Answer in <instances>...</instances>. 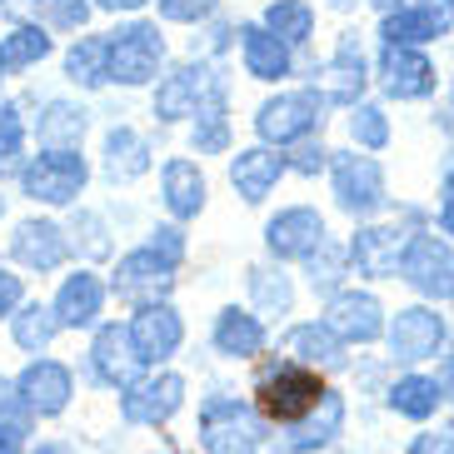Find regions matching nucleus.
<instances>
[{
    "mask_svg": "<svg viewBox=\"0 0 454 454\" xmlns=\"http://www.w3.org/2000/svg\"><path fill=\"white\" fill-rule=\"evenodd\" d=\"M325 395H330V385L309 364H275L254 385V410L265 419H275V425H300V419H309L320 410Z\"/></svg>",
    "mask_w": 454,
    "mask_h": 454,
    "instance_id": "1",
    "label": "nucleus"
},
{
    "mask_svg": "<svg viewBox=\"0 0 454 454\" xmlns=\"http://www.w3.org/2000/svg\"><path fill=\"white\" fill-rule=\"evenodd\" d=\"M205 454H260V419L235 400H210L200 414Z\"/></svg>",
    "mask_w": 454,
    "mask_h": 454,
    "instance_id": "2",
    "label": "nucleus"
},
{
    "mask_svg": "<svg viewBox=\"0 0 454 454\" xmlns=\"http://www.w3.org/2000/svg\"><path fill=\"white\" fill-rule=\"evenodd\" d=\"M175 285V265L165 260L160 250H135L125 254L121 265H115V294H125V300H135V305H160L165 294H170Z\"/></svg>",
    "mask_w": 454,
    "mask_h": 454,
    "instance_id": "3",
    "label": "nucleus"
},
{
    "mask_svg": "<svg viewBox=\"0 0 454 454\" xmlns=\"http://www.w3.org/2000/svg\"><path fill=\"white\" fill-rule=\"evenodd\" d=\"M404 280L429 300H454V245L434 240V235H414L410 254H404Z\"/></svg>",
    "mask_w": 454,
    "mask_h": 454,
    "instance_id": "4",
    "label": "nucleus"
},
{
    "mask_svg": "<svg viewBox=\"0 0 454 454\" xmlns=\"http://www.w3.org/2000/svg\"><path fill=\"white\" fill-rule=\"evenodd\" d=\"M414 235L404 225H370L360 230L355 240H349V260L360 275H374V280H385L395 270H404V254H410Z\"/></svg>",
    "mask_w": 454,
    "mask_h": 454,
    "instance_id": "5",
    "label": "nucleus"
},
{
    "mask_svg": "<svg viewBox=\"0 0 454 454\" xmlns=\"http://www.w3.org/2000/svg\"><path fill=\"white\" fill-rule=\"evenodd\" d=\"M320 106H325V95H315V90L275 95L270 106H260V115H254V130L265 135V140H275V145H285V140H300L305 130H315V125H320Z\"/></svg>",
    "mask_w": 454,
    "mask_h": 454,
    "instance_id": "6",
    "label": "nucleus"
},
{
    "mask_svg": "<svg viewBox=\"0 0 454 454\" xmlns=\"http://www.w3.org/2000/svg\"><path fill=\"white\" fill-rule=\"evenodd\" d=\"M334 195L345 215H370L385 205V175L370 155H334Z\"/></svg>",
    "mask_w": 454,
    "mask_h": 454,
    "instance_id": "7",
    "label": "nucleus"
},
{
    "mask_svg": "<svg viewBox=\"0 0 454 454\" xmlns=\"http://www.w3.org/2000/svg\"><path fill=\"white\" fill-rule=\"evenodd\" d=\"M454 26V0H404L395 15H385V45H410L414 41H434Z\"/></svg>",
    "mask_w": 454,
    "mask_h": 454,
    "instance_id": "8",
    "label": "nucleus"
},
{
    "mask_svg": "<svg viewBox=\"0 0 454 454\" xmlns=\"http://www.w3.org/2000/svg\"><path fill=\"white\" fill-rule=\"evenodd\" d=\"M440 345H444V320L434 315V309H425V305L400 309V315H395V325H389V355H395L400 364L429 360Z\"/></svg>",
    "mask_w": 454,
    "mask_h": 454,
    "instance_id": "9",
    "label": "nucleus"
},
{
    "mask_svg": "<svg viewBox=\"0 0 454 454\" xmlns=\"http://www.w3.org/2000/svg\"><path fill=\"white\" fill-rule=\"evenodd\" d=\"M85 185V160L70 155V150H51L26 170V195L30 200H45V205H66L75 200V190Z\"/></svg>",
    "mask_w": 454,
    "mask_h": 454,
    "instance_id": "10",
    "label": "nucleus"
},
{
    "mask_svg": "<svg viewBox=\"0 0 454 454\" xmlns=\"http://www.w3.org/2000/svg\"><path fill=\"white\" fill-rule=\"evenodd\" d=\"M180 404H185V380L180 374H155V380H140L121 395V414L130 425H165Z\"/></svg>",
    "mask_w": 454,
    "mask_h": 454,
    "instance_id": "11",
    "label": "nucleus"
},
{
    "mask_svg": "<svg viewBox=\"0 0 454 454\" xmlns=\"http://www.w3.org/2000/svg\"><path fill=\"white\" fill-rule=\"evenodd\" d=\"M155 66H160V35H155V26H130L110 41V75L121 85L150 81Z\"/></svg>",
    "mask_w": 454,
    "mask_h": 454,
    "instance_id": "12",
    "label": "nucleus"
},
{
    "mask_svg": "<svg viewBox=\"0 0 454 454\" xmlns=\"http://www.w3.org/2000/svg\"><path fill=\"white\" fill-rule=\"evenodd\" d=\"M325 325H330L340 340H349V345H370V340H380L385 334V309H380V300L374 294H334L330 309H325Z\"/></svg>",
    "mask_w": 454,
    "mask_h": 454,
    "instance_id": "13",
    "label": "nucleus"
},
{
    "mask_svg": "<svg viewBox=\"0 0 454 454\" xmlns=\"http://www.w3.org/2000/svg\"><path fill=\"white\" fill-rule=\"evenodd\" d=\"M265 245L280 254V260H305V254H315L325 245V220L315 210H305V205L280 210L265 225Z\"/></svg>",
    "mask_w": 454,
    "mask_h": 454,
    "instance_id": "14",
    "label": "nucleus"
},
{
    "mask_svg": "<svg viewBox=\"0 0 454 454\" xmlns=\"http://www.w3.org/2000/svg\"><path fill=\"white\" fill-rule=\"evenodd\" d=\"M90 364H95V374H100L106 385L130 389V385H140V364L145 360H140V349H135V340H130L125 325H106V330L95 334Z\"/></svg>",
    "mask_w": 454,
    "mask_h": 454,
    "instance_id": "15",
    "label": "nucleus"
},
{
    "mask_svg": "<svg viewBox=\"0 0 454 454\" xmlns=\"http://www.w3.org/2000/svg\"><path fill=\"white\" fill-rule=\"evenodd\" d=\"M130 340H135V349H140V360L145 364H160V360H170L175 349H180L185 325H180V315H175L170 305H145L130 320Z\"/></svg>",
    "mask_w": 454,
    "mask_h": 454,
    "instance_id": "16",
    "label": "nucleus"
},
{
    "mask_svg": "<svg viewBox=\"0 0 454 454\" xmlns=\"http://www.w3.org/2000/svg\"><path fill=\"white\" fill-rule=\"evenodd\" d=\"M380 75H385V90L395 100H419V95L434 90V66L419 51H410V45H385Z\"/></svg>",
    "mask_w": 454,
    "mask_h": 454,
    "instance_id": "17",
    "label": "nucleus"
},
{
    "mask_svg": "<svg viewBox=\"0 0 454 454\" xmlns=\"http://www.w3.org/2000/svg\"><path fill=\"white\" fill-rule=\"evenodd\" d=\"M215 75L205 66H180L170 75V81L155 90V110H160L165 121H180V115H195L200 110V95H210L215 90Z\"/></svg>",
    "mask_w": 454,
    "mask_h": 454,
    "instance_id": "18",
    "label": "nucleus"
},
{
    "mask_svg": "<svg viewBox=\"0 0 454 454\" xmlns=\"http://www.w3.org/2000/svg\"><path fill=\"white\" fill-rule=\"evenodd\" d=\"M20 395L35 414H60L70 400V370L55 360H35L26 374H20Z\"/></svg>",
    "mask_w": 454,
    "mask_h": 454,
    "instance_id": "19",
    "label": "nucleus"
},
{
    "mask_svg": "<svg viewBox=\"0 0 454 454\" xmlns=\"http://www.w3.org/2000/svg\"><path fill=\"white\" fill-rule=\"evenodd\" d=\"M340 429H345V400H340V395H325L320 400V410L309 414V419H300V425L290 429V434H285V454H309V450H325V444L334 440V434H340Z\"/></svg>",
    "mask_w": 454,
    "mask_h": 454,
    "instance_id": "20",
    "label": "nucleus"
},
{
    "mask_svg": "<svg viewBox=\"0 0 454 454\" xmlns=\"http://www.w3.org/2000/svg\"><path fill=\"white\" fill-rule=\"evenodd\" d=\"M11 250H15L20 265L55 270L60 260H66V235H60V225H51V220H26V225L15 230Z\"/></svg>",
    "mask_w": 454,
    "mask_h": 454,
    "instance_id": "21",
    "label": "nucleus"
},
{
    "mask_svg": "<svg viewBox=\"0 0 454 454\" xmlns=\"http://www.w3.org/2000/svg\"><path fill=\"white\" fill-rule=\"evenodd\" d=\"M100 300H106V285L95 280V275H70L55 294V320L70 325V330H81L100 315Z\"/></svg>",
    "mask_w": 454,
    "mask_h": 454,
    "instance_id": "22",
    "label": "nucleus"
},
{
    "mask_svg": "<svg viewBox=\"0 0 454 454\" xmlns=\"http://www.w3.org/2000/svg\"><path fill=\"white\" fill-rule=\"evenodd\" d=\"M215 349L230 355V360H250L265 349V325L245 315V309H225L220 320H215Z\"/></svg>",
    "mask_w": 454,
    "mask_h": 454,
    "instance_id": "23",
    "label": "nucleus"
},
{
    "mask_svg": "<svg viewBox=\"0 0 454 454\" xmlns=\"http://www.w3.org/2000/svg\"><path fill=\"white\" fill-rule=\"evenodd\" d=\"M285 175V160L280 155H270V150H245V155H235V170H230V180H235V190H240L245 200H265L270 185Z\"/></svg>",
    "mask_w": 454,
    "mask_h": 454,
    "instance_id": "24",
    "label": "nucleus"
},
{
    "mask_svg": "<svg viewBox=\"0 0 454 454\" xmlns=\"http://www.w3.org/2000/svg\"><path fill=\"white\" fill-rule=\"evenodd\" d=\"M440 400H444V389H440V380H429V374H404V380H395V389H389V410L404 414V419H419V425L440 410Z\"/></svg>",
    "mask_w": 454,
    "mask_h": 454,
    "instance_id": "25",
    "label": "nucleus"
},
{
    "mask_svg": "<svg viewBox=\"0 0 454 454\" xmlns=\"http://www.w3.org/2000/svg\"><path fill=\"white\" fill-rule=\"evenodd\" d=\"M240 35H245V66H250V75L275 81V75H285V70H290V45H285L275 30L245 26Z\"/></svg>",
    "mask_w": 454,
    "mask_h": 454,
    "instance_id": "26",
    "label": "nucleus"
},
{
    "mask_svg": "<svg viewBox=\"0 0 454 454\" xmlns=\"http://www.w3.org/2000/svg\"><path fill=\"white\" fill-rule=\"evenodd\" d=\"M165 205H170L180 220L200 215V205H205V180H200V170H195L190 160H170V165H165Z\"/></svg>",
    "mask_w": 454,
    "mask_h": 454,
    "instance_id": "27",
    "label": "nucleus"
},
{
    "mask_svg": "<svg viewBox=\"0 0 454 454\" xmlns=\"http://www.w3.org/2000/svg\"><path fill=\"white\" fill-rule=\"evenodd\" d=\"M364 90V66H360V45L345 41L340 55L325 70V100H340V106H355V95Z\"/></svg>",
    "mask_w": 454,
    "mask_h": 454,
    "instance_id": "28",
    "label": "nucleus"
},
{
    "mask_svg": "<svg viewBox=\"0 0 454 454\" xmlns=\"http://www.w3.org/2000/svg\"><path fill=\"white\" fill-rule=\"evenodd\" d=\"M106 170L110 180H135V175L150 170V150L135 130H110L106 140Z\"/></svg>",
    "mask_w": 454,
    "mask_h": 454,
    "instance_id": "29",
    "label": "nucleus"
},
{
    "mask_svg": "<svg viewBox=\"0 0 454 454\" xmlns=\"http://www.w3.org/2000/svg\"><path fill=\"white\" fill-rule=\"evenodd\" d=\"M285 345H290V355L300 364H309V370H315V364H334V360H340V334H334L330 325H294Z\"/></svg>",
    "mask_w": 454,
    "mask_h": 454,
    "instance_id": "30",
    "label": "nucleus"
},
{
    "mask_svg": "<svg viewBox=\"0 0 454 454\" xmlns=\"http://www.w3.org/2000/svg\"><path fill=\"white\" fill-rule=\"evenodd\" d=\"M51 55V35H45L41 26H20L5 35V45H0V60H5V70H26L35 66V60H45Z\"/></svg>",
    "mask_w": 454,
    "mask_h": 454,
    "instance_id": "31",
    "label": "nucleus"
},
{
    "mask_svg": "<svg viewBox=\"0 0 454 454\" xmlns=\"http://www.w3.org/2000/svg\"><path fill=\"white\" fill-rule=\"evenodd\" d=\"M66 70H70V81L90 85V90L100 81H110V41H81L66 55Z\"/></svg>",
    "mask_w": 454,
    "mask_h": 454,
    "instance_id": "32",
    "label": "nucleus"
},
{
    "mask_svg": "<svg viewBox=\"0 0 454 454\" xmlns=\"http://www.w3.org/2000/svg\"><path fill=\"white\" fill-rule=\"evenodd\" d=\"M265 26L275 30L285 45H294V41H305L309 30H315V11H309L305 0H275L270 15H265Z\"/></svg>",
    "mask_w": 454,
    "mask_h": 454,
    "instance_id": "33",
    "label": "nucleus"
},
{
    "mask_svg": "<svg viewBox=\"0 0 454 454\" xmlns=\"http://www.w3.org/2000/svg\"><path fill=\"white\" fill-rule=\"evenodd\" d=\"M41 135H45V145H51V150L81 145L85 110H75V106H51V110H45V121H41Z\"/></svg>",
    "mask_w": 454,
    "mask_h": 454,
    "instance_id": "34",
    "label": "nucleus"
},
{
    "mask_svg": "<svg viewBox=\"0 0 454 454\" xmlns=\"http://www.w3.org/2000/svg\"><path fill=\"white\" fill-rule=\"evenodd\" d=\"M200 130H195V150H205V155H215V150H225L230 130H225V95H220V85H215L210 95H205V106H200Z\"/></svg>",
    "mask_w": 454,
    "mask_h": 454,
    "instance_id": "35",
    "label": "nucleus"
},
{
    "mask_svg": "<svg viewBox=\"0 0 454 454\" xmlns=\"http://www.w3.org/2000/svg\"><path fill=\"white\" fill-rule=\"evenodd\" d=\"M55 309H41V305H26L20 315H15V345L20 349H45L55 334Z\"/></svg>",
    "mask_w": 454,
    "mask_h": 454,
    "instance_id": "36",
    "label": "nucleus"
},
{
    "mask_svg": "<svg viewBox=\"0 0 454 454\" xmlns=\"http://www.w3.org/2000/svg\"><path fill=\"white\" fill-rule=\"evenodd\" d=\"M250 290L260 300V309H270V315H285L290 309V280H285L280 270L275 275L270 270H250Z\"/></svg>",
    "mask_w": 454,
    "mask_h": 454,
    "instance_id": "37",
    "label": "nucleus"
},
{
    "mask_svg": "<svg viewBox=\"0 0 454 454\" xmlns=\"http://www.w3.org/2000/svg\"><path fill=\"white\" fill-rule=\"evenodd\" d=\"M349 135H355L360 145L380 150V145H389V121L374 106H355V115H349Z\"/></svg>",
    "mask_w": 454,
    "mask_h": 454,
    "instance_id": "38",
    "label": "nucleus"
},
{
    "mask_svg": "<svg viewBox=\"0 0 454 454\" xmlns=\"http://www.w3.org/2000/svg\"><path fill=\"white\" fill-rule=\"evenodd\" d=\"M20 140H26L20 110L5 106V110H0V170H11V165H15V155H20Z\"/></svg>",
    "mask_w": 454,
    "mask_h": 454,
    "instance_id": "39",
    "label": "nucleus"
},
{
    "mask_svg": "<svg viewBox=\"0 0 454 454\" xmlns=\"http://www.w3.org/2000/svg\"><path fill=\"white\" fill-rule=\"evenodd\" d=\"M30 404H26V395H20V385H11V380H0V425H20V429H30Z\"/></svg>",
    "mask_w": 454,
    "mask_h": 454,
    "instance_id": "40",
    "label": "nucleus"
},
{
    "mask_svg": "<svg viewBox=\"0 0 454 454\" xmlns=\"http://www.w3.org/2000/svg\"><path fill=\"white\" fill-rule=\"evenodd\" d=\"M410 454H454V419H444V425L425 429V434H414Z\"/></svg>",
    "mask_w": 454,
    "mask_h": 454,
    "instance_id": "41",
    "label": "nucleus"
},
{
    "mask_svg": "<svg viewBox=\"0 0 454 454\" xmlns=\"http://www.w3.org/2000/svg\"><path fill=\"white\" fill-rule=\"evenodd\" d=\"M165 20H205L215 11V0H160Z\"/></svg>",
    "mask_w": 454,
    "mask_h": 454,
    "instance_id": "42",
    "label": "nucleus"
},
{
    "mask_svg": "<svg viewBox=\"0 0 454 454\" xmlns=\"http://www.w3.org/2000/svg\"><path fill=\"white\" fill-rule=\"evenodd\" d=\"M309 280H315V290H334L340 285V254H325L320 245V265L309 260Z\"/></svg>",
    "mask_w": 454,
    "mask_h": 454,
    "instance_id": "43",
    "label": "nucleus"
},
{
    "mask_svg": "<svg viewBox=\"0 0 454 454\" xmlns=\"http://www.w3.org/2000/svg\"><path fill=\"white\" fill-rule=\"evenodd\" d=\"M150 250H160L165 260H170V265H180V254H185V240H180V230H155V245H150Z\"/></svg>",
    "mask_w": 454,
    "mask_h": 454,
    "instance_id": "44",
    "label": "nucleus"
},
{
    "mask_svg": "<svg viewBox=\"0 0 454 454\" xmlns=\"http://www.w3.org/2000/svg\"><path fill=\"white\" fill-rule=\"evenodd\" d=\"M440 230L454 235V165H444V210H440Z\"/></svg>",
    "mask_w": 454,
    "mask_h": 454,
    "instance_id": "45",
    "label": "nucleus"
},
{
    "mask_svg": "<svg viewBox=\"0 0 454 454\" xmlns=\"http://www.w3.org/2000/svg\"><path fill=\"white\" fill-rule=\"evenodd\" d=\"M15 305H20V275H5L0 270V315H11Z\"/></svg>",
    "mask_w": 454,
    "mask_h": 454,
    "instance_id": "46",
    "label": "nucleus"
},
{
    "mask_svg": "<svg viewBox=\"0 0 454 454\" xmlns=\"http://www.w3.org/2000/svg\"><path fill=\"white\" fill-rule=\"evenodd\" d=\"M325 155H330V150H320V145H305L300 150V155H294V170H305V175H315V170H325Z\"/></svg>",
    "mask_w": 454,
    "mask_h": 454,
    "instance_id": "47",
    "label": "nucleus"
},
{
    "mask_svg": "<svg viewBox=\"0 0 454 454\" xmlns=\"http://www.w3.org/2000/svg\"><path fill=\"white\" fill-rule=\"evenodd\" d=\"M26 450V429L20 425H0V454H20Z\"/></svg>",
    "mask_w": 454,
    "mask_h": 454,
    "instance_id": "48",
    "label": "nucleus"
},
{
    "mask_svg": "<svg viewBox=\"0 0 454 454\" xmlns=\"http://www.w3.org/2000/svg\"><path fill=\"white\" fill-rule=\"evenodd\" d=\"M434 380H440L444 400H454V349H450V355H444V364H440V374H434Z\"/></svg>",
    "mask_w": 454,
    "mask_h": 454,
    "instance_id": "49",
    "label": "nucleus"
},
{
    "mask_svg": "<svg viewBox=\"0 0 454 454\" xmlns=\"http://www.w3.org/2000/svg\"><path fill=\"white\" fill-rule=\"evenodd\" d=\"M85 15H90V5H85V0H70V5H60V20H70V26H81Z\"/></svg>",
    "mask_w": 454,
    "mask_h": 454,
    "instance_id": "50",
    "label": "nucleus"
},
{
    "mask_svg": "<svg viewBox=\"0 0 454 454\" xmlns=\"http://www.w3.org/2000/svg\"><path fill=\"white\" fill-rule=\"evenodd\" d=\"M95 5H100V11H140L145 0H95Z\"/></svg>",
    "mask_w": 454,
    "mask_h": 454,
    "instance_id": "51",
    "label": "nucleus"
},
{
    "mask_svg": "<svg viewBox=\"0 0 454 454\" xmlns=\"http://www.w3.org/2000/svg\"><path fill=\"white\" fill-rule=\"evenodd\" d=\"M35 454H70V444H60V440H55V444H41Z\"/></svg>",
    "mask_w": 454,
    "mask_h": 454,
    "instance_id": "52",
    "label": "nucleus"
},
{
    "mask_svg": "<svg viewBox=\"0 0 454 454\" xmlns=\"http://www.w3.org/2000/svg\"><path fill=\"white\" fill-rule=\"evenodd\" d=\"M374 5H380V11H385V15H395V11H400V5H404V0H374Z\"/></svg>",
    "mask_w": 454,
    "mask_h": 454,
    "instance_id": "53",
    "label": "nucleus"
},
{
    "mask_svg": "<svg viewBox=\"0 0 454 454\" xmlns=\"http://www.w3.org/2000/svg\"><path fill=\"white\" fill-rule=\"evenodd\" d=\"M450 165H454V150H450Z\"/></svg>",
    "mask_w": 454,
    "mask_h": 454,
    "instance_id": "54",
    "label": "nucleus"
},
{
    "mask_svg": "<svg viewBox=\"0 0 454 454\" xmlns=\"http://www.w3.org/2000/svg\"><path fill=\"white\" fill-rule=\"evenodd\" d=\"M160 454H175V450H160Z\"/></svg>",
    "mask_w": 454,
    "mask_h": 454,
    "instance_id": "55",
    "label": "nucleus"
},
{
    "mask_svg": "<svg viewBox=\"0 0 454 454\" xmlns=\"http://www.w3.org/2000/svg\"><path fill=\"white\" fill-rule=\"evenodd\" d=\"M0 70H5V60H0Z\"/></svg>",
    "mask_w": 454,
    "mask_h": 454,
    "instance_id": "56",
    "label": "nucleus"
}]
</instances>
